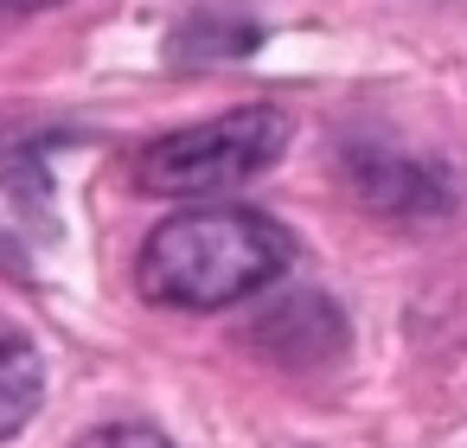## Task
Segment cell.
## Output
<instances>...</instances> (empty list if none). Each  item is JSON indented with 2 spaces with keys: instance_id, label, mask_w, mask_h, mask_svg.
Here are the masks:
<instances>
[{
  "instance_id": "1",
  "label": "cell",
  "mask_w": 467,
  "mask_h": 448,
  "mask_svg": "<svg viewBox=\"0 0 467 448\" xmlns=\"http://www.w3.org/2000/svg\"><path fill=\"white\" fill-rule=\"evenodd\" d=\"M288 256H295V244L275 218H263L250 205H192V212L154 224L135 276H141L148 301L212 314V307H231V301L269 288L288 269Z\"/></svg>"
},
{
  "instance_id": "6",
  "label": "cell",
  "mask_w": 467,
  "mask_h": 448,
  "mask_svg": "<svg viewBox=\"0 0 467 448\" xmlns=\"http://www.w3.org/2000/svg\"><path fill=\"white\" fill-rule=\"evenodd\" d=\"M0 7H14V14H39V7H58V0H0Z\"/></svg>"
},
{
  "instance_id": "2",
  "label": "cell",
  "mask_w": 467,
  "mask_h": 448,
  "mask_svg": "<svg viewBox=\"0 0 467 448\" xmlns=\"http://www.w3.org/2000/svg\"><path fill=\"white\" fill-rule=\"evenodd\" d=\"M282 148H288V116L282 109H269V103L224 109V116H212L199 129L161 135L141 154L135 180L154 199H212V193H231V186L269 173L282 161Z\"/></svg>"
},
{
  "instance_id": "5",
  "label": "cell",
  "mask_w": 467,
  "mask_h": 448,
  "mask_svg": "<svg viewBox=\"0 0 467 448\" xmlns=\"http://www.w3.org/2000/svg\"><path fill=\"white\" fill-rule=\"evenodd\" d=\"M84 442H161V429H90Z\"/></svg>"
},
{
  "instance_id": "3",
  "label": "cell",
  "mask_w": 467,
  "mask_h": 448,
  "mask_svg": "<svg viewBox=\"0 0 467 448\" xmlns=\"http://www.w3.org/2000/svg\"><path fill=\"white\" fill-rule=\"evenodd\" d=\"M327 314H333V301H327V295L314 301V288H307V295L275 301V307L250 327V339H256L269 359H282V365H320V359H333V352L346 346V327H320V333H314V320H327Z\"/></svg>"
},
{
  "instance_id": "4",
  "label": "cell",
  "mask_w": 467,
  "mask_h": 448,
  "mask_svg": "<svg viewBox=\"0 0 467 448\" xmlns=\"http://www.w3.org/2000/svg\"><path fill=\"white\" fill-rule=\"evenodd\" d=\"M39 391H46V359H39L33 333L14 327V320H0V435H14V429L33 422Z\"/></svg>"
}]
</instances>
